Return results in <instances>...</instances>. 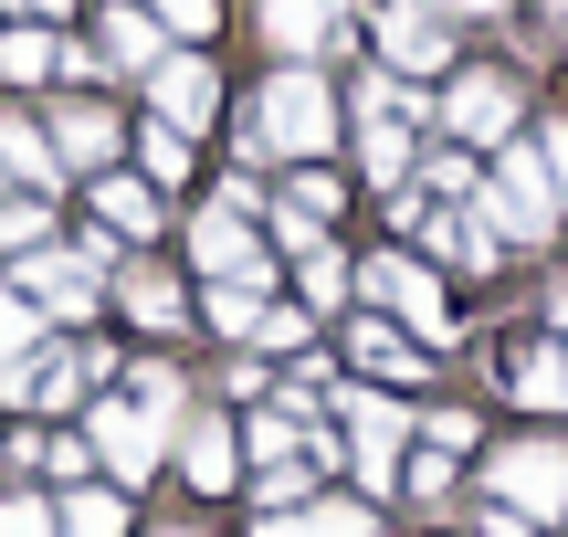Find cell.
Masks as SVG:
<instances>
[{"label": "cell", "mask_w": 568, "mask_h": 537, "mask_svg": "<svg viewBox=\"0 0 568 537\" xmlns=\"http://www.w3.org/2000/svg\"><path fill=\"white\" fill-rule=\"evenodd\" d=\"M358 306L368 316H400V337H410V348H432V358L464 337V316H453L443 274H432L422 253H368V264H358Z\"/></svg>", "instance_id": "1"}, {"label": "cell", "mask_w": 568, "mask_h": 537, "mask_svg": "<svg viewBox=\"0 0 568 537\" xmlns=\"http://www.w3.org/2000/svg\"><path fill=\"white\" fill-rule=\"evenodd\" d=\"M253 126H264L274 159L316 169L326 148H337V95H326V74H316V63H274L264 95H253Z\"/></svg>", "instance_id": "2"}, {"label": "cell", "mask_w": 568, "mask_h": 537, "mask_svg": "<svg viewBox=\"0 0 568 537\" xmlns=\"http://www.w3.org/2000/svg\"><path fill=\"white\" fill-rule=\"evenodd\" d=\"M326 412H347V475L368 485V506L379 496H400V454H410V401H389V391H326Z\"/></svg>", "instance_id": "3"}, {"label": "cell", "mask_w": 568, "mask_h": 537, "mask_svg": "<svg viewBox=\"0 0 568 537\" xmlns=\"http://www.w3.org/2000/svg\"><path fill=\"white\" fill-rule=\"evenodd\" d=\"M485 496L506 506V517H527V527H568V443L558 433L506 443V454L485 464Z\"/></svg>", "instance_id": "4"}, {"label": "cell", "mask_w": 568, "mask_h": 537, "mask_svg": "<svg viewBox=\"0 0 568 537\" xmlns=\"http://www.w3.org/2000/svg\"><path fill=\"white\" fill-rule=\"evenodd\" d=\"M516 116H527V84H516L506 63H474V74L443 84V138L453 148H506Z\"/></svg>", "instance_id": "5"}, {"label": "cell", "mask_w": 568, "mask_h": 537, "mask_svg": "<svg viewBox=\"0 0 568 537\" xmlns=\"http://www.w3.org/2000/svg\"><path fill=\"white\" fill-rule=\"evenodd\" d=\"M84 443H95V464L116 475V496H126V485H148V475H159V454L180 443V422H159L148 401H126V391H116V401H95Z\"/></svg>", "instance_id": "6"}, {"label": "cell", "mask_w": 568, "mask_h": 537, "mask_svg": "<svg viewBox=\"0 0 568 537\" xmlns=\"http://www.w3.org/2000/svg\"><path fill=\"white\" fill-rule=\"evenodd\" d=\"M368 42H379V63L389 74H443L453 63V11H432V0H379L368 11Z\"/></svg>", "instance_id": "7"}, {"label": "cell", "mask_w": 568, "mask_h": 537, "mask_svg": "<svg viewBox=\"0 0 568 537\" xmlns=\"http://www.w3.org/2000/svg\"><path fill=\"white\" fill-rule=\"evenodd\" d=\"M190 264H201L211 285H253V295H274V253H264V232H253L243 211H222V201L190 222Z\"/></svg>", "instance_id": "8"}, {"label": "cell", "mask_w": 568, "mask_h": 537, "mask_svg": "<svg viewBox=\"0 0 568 537\" xmlns=\"http://www.w3.org/2000/svg\"><path fill=\"white\" fill-rule=\"evenodd\" d=\"M11 285L32 295V316H42V327H53V316H74V327H84V316L105 306V274L84 264V253H63V243H42V253H21V274H11Z\"/></svg>", "instance_id": "9"}, {"label": "cell", "mask_w": 568, "mask_h": 537, "mask_svg": "<svg viewBox=\"0 0 568 537\" xmlns=\"http://www.w3.org/2000/svg\"><path fill=\"white\" fill-rule=\"evenodd\" d=\"M264 42L284 63H316L358 42V0H264Z\"/></svg>", "instance_id": "10"}, {"label": "cell", "mask_w": 568, "mask_h": 537, "mask_svg": "<svg viewBox=\"0 0 568 537\" xmlns=\"http://www.w3.org/2000/svg\"><path fill=\"white\" fill-rule=\"evenodd\" d=\"M42 138H53V159H63V169L105 180V169H116V148H126V126H116V105H95V95H63Z\"/></svg>", "instance_id": "11"}, {"label": "cell", "mask_w": 568, "mask_h": 537, "mask_svg": "<svg viewBox=\"0 0 568 537\" xmlns=\"http://www.w3.org/2000/svg\"><path fill=\"white\" fill-rule=\"evenodd\" d=\"M148 95H159V126H180V138H201V126L222 116V74H211L201 53H159Z\"/></svg>", "instance_id": "12"}, {"label": "cell", "mask_w": 568, "mask_h": 537, "mask_svg": "<svg viewBox=\"0 0 568 537\" xmlns=\"http://www.w3.org/2000/svg\"><path fill=\"white\" fill-rule=\"evenodd\" d=\"M169 454H180V475L201 485V496H232V475H243V433H232V422L211 412V401L180 422V443H169Z\"/></svg>", "instance_id": "13"}, {"label": "cell", "mask_w": 568, "mask_h": 537, "mask_svg": "<svg viewBox=\"0 0 568 537\" xmlns=\"http://www.w3.org/2000/svg\"><path fill=\"white\" fill-rule=\"evenodd\" d=\"M105 285H116V306L138 316L148 337H180V327H190V295H180V274H159V264H116Z\"/></svg>", "instance_id": "14"}, {"label": "cell", "mask_w": 568, "mask_h": 537, "mask_svg": "<svg viewBox=\"0 0 568 537\" xmlns=\"http://www.w3.org/2000/svg\"><path fill=\"white\" fill-rule=\"evenodd\" d=\"M253 537H379V506L368 496H305L284 517H253Z\"/></svg>", "instance_id": "15"}, {"label": "cell", "mask_w": 568, "mask_h": 537, "mask_svg": "<svg viewBox=\"0 0 568 537\" xmlns=\"http://www.w3.org/2000/svg\"><path fill=\"white\" fill-rule=\"evenodd\" d=\"M358 159H368V190H389V201H400L410 169H422V126H400V116H358Z\"/></svg>", "instance_id": "16"}, {"label": "cell", "mask_w": 568, "mask_h": 537, "mask_svg": "<svg viewBox=\"0 0 568 537\" xmlns=\"http://www.w3.org/2000/svg\"><path fill=\"white\" fill-rule=\"evenodd\" d=\"M347 358H358L368 379H432V348H410L389 316H358V327H347Z\"/></svg>", "instance_id": "17"}, {"label": "cell", "mask_w": 568, "mask_h": 537, "mask_svg": "<svg viewBox=\"0 0 568 537\" xmlns=\"http://www.w3.org/2000/svg\"><path fill=\"white\" fill-rule=\"evenodd\" d=\"M506 391L527 401V412H568V348L558 337H527V348L506 358Z\"/></svg>", "instance_id": "18"}, {"label": "cell", "mask_w": 568, "mask_h": 537, "mask_svg": "<svg viewBox=\"0 0 568 537\" xmlns=\"http://www.w3.org/2000/svg\"><path fill=\"white\" fill-rule=\"evenodd\" d=\"M0 180H21L42 201V190H63V159H53V138H42L32 116H0Z\"/></svg>", "instance_id": "19"}, {"label": "cell", "mask_w": 568, "mask_h": 537, "mask_svg": "<svg viewBox=\"0 0 568 537\" xmlns=\"http://www.w3.org/2000/svg\"><path fill=\"white\" fill-rule=\"evenodd\" d=\"M95 222L116 232V243H138V232H159V190L126 180V169H105V180H95Z\"/></svg>", "instance_id": "20"}, {"label": "cell", "mask_w": 568, "mask_h": 537, "mask_svg": "<svg viewBox=\"0 0 568 537\" xmlns=\"http://www.w3.org/2000/svg\"><path fill=\"white\" fill-rule=\"evenodd\" d=\"M53 537H126V496H116V485H63Z\"/></svg>", "instance_id": "21"}, {"label": "cell", "mask_w": 568, "mask_h": 537, "mask_svg": "<svg viewBox=\"0 0 568 537\" xmlns=\"http://www.w3.org/2000/svg\"><path fill=\"white\" fill-rule=\"evenodd\" d=\"M105 74H159V21H148L138 0L105 11Z\"/></svg>", "instance_id": "22"}, {"label": "cell", "mask_w": 568, "mask_h": 537, "mask_svg": "<svg viewBox=\"0 0 568 537\" xmlns=\"http://www.w3.org/2000/svg\"><path fill=\"white\" fill-rule=\"evenodd\" d=\"M95 369H105L95 348H32V412H63V401H74Z\"/></svg>", "instance_id": "23"}, {"label": "cell", "mask_w": 568, "mask_h": 537, "mask_svg": "<svg viewBox=\"0 0 568 537\" xmlns=\"http://www.w3.org/2000/svg\"><path fill=\"white\" fill-rule=\"evenodd\" d=\"M0 74H11V84H53L63 74V42L42 32V21H21V32H0Z\"/></svg>", "instance_id": "24"}, {"label": "cell", "mask_w": 568, "mask_h": 537, "mask_svg": "<svg viewBox=\"0 0 568 537\" xmlns=\"http://www.w3.org/2000/svg\"><path fill=\"white\" fill-rule=\"evenodd\" d=\"M126 148H138V180H148V190H180V180H190V138H180V126H159V116H148Z\"/></svg>", "instance_id": "25"}, {"label": "cell", "mask_w": 568, "mask_h": 537, "mask_svg": "<svg viewBox=\"0 0 568 537\" xmlns=\"http://www.w3.org/2000/svg\"><path fill=\"white\" fill-rule=\"evenodd\" d=\"M295 285H305V316H316V306H347V295H358V264H347V253H305V264H295Z\"/></svg>", "instance_id": "26"}, {"label": "cell", "mask_w": 568, "mask_h": 537, "mask_svg": "<svg viewBox=\"0 0 568 537\" xmlns=\"http://www.w3.org/2000/svg\"><path fill=\"white\" fill-rule=\"evenodd\" d=\"M410 443H422V454H453V464H464L474 443H485V422H474L464 401H453V412H410Z\"/></svg>", "instance_id": "27"}, {"label": "cell", "mask_w": 568, "mask_h": 537, "mask_svg": "<svg viewBox=\"0 0 568 537\" xmlns=\"http://www.w3.org/2000/svg\"><path fill=\"white\" fill-rule=\"evenodd\" d=\"M264 306H274V295H253V285H211L201 295V316L232 337V348H253V316H264Z\"/></svg>", "instance_id": "28"}, {"label": "cell", "mask_w": 568, "mask_h": 537, "mask_svg": "<svg viewBox=\"0 0 568 537\" xmlns=\"http://www.w3.org/2000/svg\"><path fill=\"white\" fill-rule=\"evenodd\" d=\"M337 201H347V190H337V169H295V180H284V211H295V222H337Z\"/></svg>", "instance_id": "29"}, {"label": "cell", "mask_w": 568, "mask_h": 537, "mask_svg": "<svg viewBox=\"0 0 568 537\" xmlns=\"http://www.w3.org/2000/svg\"><path fill=\"white\" fill-rule=\"evenodd\" d=\"M358 116H400V126H422V84H400L379 63V74H358Z\"/></svg>", "instance_id": "30"}, {"label": "cell", "mask_w": 568, "mask_h": 537, "mask_svg": "<svg viewBox=\"0 0 568 537\" xmlns=\"http://www.w3.org/2000/svg\"><path fill=\"white\" fill-rule=\"evenodd\" d=\"M400 496H410V506H453V496H464L453 454H410V464H400Z\"/></svg>", "instance_id": "31"}, {"label": "cell", "mask_w": 568, "mask_h": 537, "mask_svg": "<svg viewBox=\"0 0 568 537\" xmlns=\"http://www.w3.org/2000/svg\"><path fill=\"white\" fill-rule=\"evenodd\" d=\"M305 337H316L305 306H264V316H253V348H264V358H305Z\"/></svg>", "instance_id": "32"}, {"label": "cell", "mask_w": 568, "mask_h": 537, "mask_svg": "<svg viewBox=\"0 0 568 537\" xmlns=\"http://www.w3.org/2000/svg\"><path fill=\"white\" fill-rule=\"evenodd\" d=\"M42 243H53V211L42 201H0V253L21 264V253H42Z\"/></svg>", "instance_id": "33"}, {"label": "cell", "mask_w": 568, "mask_h": 537, "mask_svg": "<svg viewBox=\"0 0 568 537\" xmlns=\"http://www.w3.org/2000/svg\"><path fill=\"white\" fill-rule=\"evenodd\" d=\"M148 21L180 32V42H211V32H222V0H148Z\"/></svg>", "instance_id": "34"}, {"label": "cell", "mask_w": 568, "mask_h": 537, "mask_svg": "<svg viewBox=\"0 0 568 537\" xmlns=\"http://www.w3.org/2000/svg\"><path fill=\"white\" fill-rule=\"evenodd\" d=\"M42 348V316H32V295L21 285H0V358H32Z\"/></svg>", "instance_id": "35"}, {"label": "cell", "mask_w": 568, "mask_h": 537, "mask_svg": "<svg viewBox=\"0 0 568 537\" xmlns=\"http://www.w3.org/2000/svg\"><path fill=\"white\" fill-rule=\"evenodd\" d=\"M42 475H53V485H84V475H95V443H84V433H53V443H42Z\"/></svg>", "instance_id": "36"}, {"label": "cell", "mask_w": 568, "mask_h": 537, "mask_svg": "<svg viewBox=\"0 0 568 537\" xmlns=\"http://www.w3.org/2000/svg\"><path fill=\"white\" fill-rule=\"evenodd\" d=\"M0 537H53V506L42 496H0Z\"/></svg>", "instance_id": "37"}, {"label": "cell", "mask_w": 568, "mask_h": 537, "mask_svg": "<svg viewBox=\"0 0 568 537\" xmlns=\"http://www.w3.org/2000/svg\"><path fill=\"white\" fill-rule=\"evenodd\" d=\"M537 159H548V190L568 201V116H548V126H537Z\"/></svg>", "instance_id": "38"}, {"label": "cell", "mask_w": 568, "mask_h": 537, "mask_svg": "<svg viewBox=\"0 0 568 537\" xmlns=\"http://www.w3.org/2000/svg\"><path fill=\"white\" fill-rule=\"evenodd\" d=\"M222 391H232V401H264L274 379H264V358H232V369H222Z\"/></svg>", "instance_id": "39"}, {"label": "cell", "mask_w": 568, "mask_h": 537, "mask_svg": "<svg viewBox=\"0 0 568 537\" xmlns=\"http://www.w3.org/2000/svg\"><path fill=\"white\" fill-rule=\"evenodd\" d=\"M474 537H537L527 517H506V506H485V517H474Z\"/></svg>", "instance_id": "40"}, {"label": "cell", "mask_w": 568, "mask_h": 537, "mask_svg": "<svg viewBox=\"0 0 568 537\" xmlns=\"http://www.w3.org/2000/svg\"><path fill=\"white\" fill-rule=\"evenodd\" d=\"M432 11H453V21H495L506 0H432Z\"/></svg>", "instance_id": "41"}, {"label": "cell", "mask_w": 568, "mask_h": 537, "mask_svg": "<svg viewBox=\"0 0 568 537\" xmlns=\"http://www.w3.org/2000/svg\"><path fill=\"white\" fill-rule=\"evenodd\" d=\"M21 11H32V21H63V11H74V0H21Z\"/></svg>", "instance_id": "42"}, {"label": "cell", "mask_w": 568, "mask_h": 537, "mask_svg": "<svg viewBox=\"0 0 568 537\" xmlns=\"http://www.w3.org/2000/svg\"><path fill=\"white\" fill-rule=\"evenodd\" d=\"M537 11H548V21H568V0H537Z\"/></svg>", "instance_id": "43"}, {"label": "cell", "mask_w": 568, "mask_h": 537, "mask_svg": "<svg viewBox=\"0 0 568 537\" xmlns=\"http://www.w3.org/2000/svg\"><path fill=\"white\" fill-rule=\"evenodd\" d=\"M159 537H190V527H159Z\"/></svg>", "instance_id": "44"}, {"label": "cell", "mask_w": 568, "mask_h": 537, "mask_svg": "<svg viewBox=\"0 0 568 537\" xmlns=\"http://www.w3.org/2000/svg\"><path fill=\"white\" fill-rule=\"evenodd\" d=\"M0 11H11V0H0Z\"/></svg>", "instance_id": "45"}]
</instances>
